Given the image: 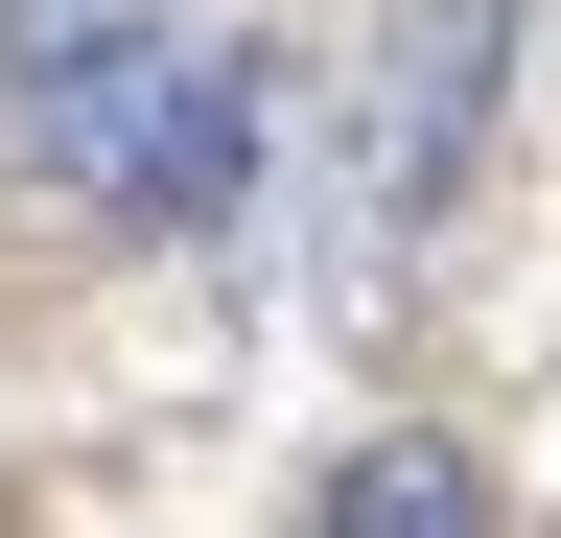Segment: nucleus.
<instances>
[{"instance_id":"obj_1","label":"nucleus","mask_w":561,"mask_h":538,"mask_svg":"<svg viewBox=\"0 0 561 538\" xmlns=\"http://www.w3.org/2000/svg\"><path fill=\"white\" fill-rule=\"evenodd\" d=\"M164 71H187L164 0H0V141H24L47 187H117V141H140Z\"/></svg>"},{"instance_id":"obj_2","label":"nucleus","mask_w":561,"mask_h":538,"mask_svg":"<svg viewBox=\"0 0 561 538\" xmlns=\"http://www.w3.org/2000/svg\"><path fill=\"white\" fill-rule=\"evenodd\" d=\"M491 71H515V0H398L375 117H351V211H375V234H421V211L468 187V141H491Z\"/></svg>"},{"instance_id":"obj_3","label":"nucleus","mask_w":561,"mask_h":538,"mask_svg":"<svg viewBox=\"0 0 561 538\" xmlns=\"http://www.w3.org/2000/svg\"><path fill=\"white\" fill-rule=\"evenodd\" d=\"M257 117H280V71H257V47H187V71L140 94V141H117V187H94V211H117V234H234Z\"/></svg>"},{"instance_id":"obj_4","label":"nucleus","mask_w":561,"mask_h":538,"mask_svg":"<svg viewBox=\"0 0 561 538\" xmlns=\"http://www.w3.org/2000/svg\"><path fill=\"white\" fill-rule=\"evenodd\" d=\"M328 538H491V492H468V445H351Z\"/></svg>"}]
</instances>
